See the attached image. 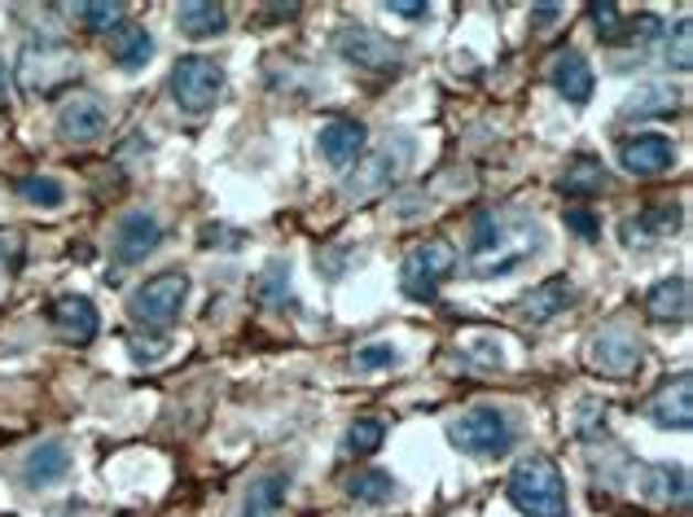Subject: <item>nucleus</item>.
<instances>
[{"mask_svg": "<svg viewBox=\"0 0 693 517\" xmlns=\"http://www.w3.org/2000/svg\"><path fill=\"white\" fill-rule=\"evenodd\" d=\"M544 246V228L535 219H505L497 211H479L470 228V272L475 277H505L535 259Z\"/></svg>", "mask_w": 693, "mask_h": 517, "instance_id": "1", "label": "nucleus"}, {"mask_svg": "<svg viewBox=\"0 0 693 517\" xmlns=\"http://www.w3.org/2000/svg\"><path fill=\"white\" fill-rule=\"evenodd\" d=\"M510 500L526 517H566V483L548 456H526L510 474Z\"/></svg>", "mask_w": 693, "mask_h": 517, "instance_id": "2", "label": "nucleus"}, {"mask_svg": "<svg viewBox=\"0 0 693 517\" xmlns=\"http://www.w3.org/2000/svg\"><path fill=\"white\" fill-rule=\"evenodd\" d=\"M79 75V57L71 44L62 40H26L22 44V57H18V79L26 93L44 97V93H57L62 84H71Z\"/></svg>", "mask_w": 693, "mask_h": 517, "instance_id": "3", "label": "nucleus"}, {"mask_svg": "<svg viewBox=\"0 0 693 517\" xmlns=\"http://www.w3.org/2000/svg\"><path fill=\"white\" fill-rule=\"evenodd\" d=\"M448 439H452V448L466 452V456L497 461V456H505V452L514 448V426H510V417H505L501 408L479 403V408H470V412H461V417L452 421Z\"/></svg>", "mask_w": 693, "mask_h": 517, "instance_id": "4", "label": "nucleus"}, {"mask_svg": "<svg viewBox=\"0 0 693 517\" xmlns=\"http://www.w3.org/2000/svg\"><path fill=\"white\" fill-rule=\"evenodd\" d=\"M408 163H413V137H386V146L355 159V172L346 175L343 193L351 202H364V197L382 193L391 180H399L408 172Z\"/></svg>", "mask_w": 693, "mask_h": 517, "instance_id": "5", "label": "nucleus"}, {"mask_svg": "<svg viewBox=\"0 0 693 517\" xmlns=\"http://www.w3.org/2000/svg\"><path fill=\"white\" fill-rule=\"evenodd\" d=\"M457 268V250L448 237H430V241H417L408 255H404V268H399V290L417 303H430L439 281Z\"/></svg>", "mask_w": 693, "mask_h": 517, "instance_id": "6", "label": "nucleus"}, {"mask_svg": "<svg viewBox=\"0 0 693 517\" xmlns=\"http://www.w3.org/2000/svg\"><path fill=\"white\" fill-rule=\"evenodd\" d=\"M184 299H189V277L184 272H159L128 299V312L146 330H172V321L184 312Z\"/></svg>", "mask_w": 693, "mask_h": 517, "instance_id": "7", "label": "nucleus"}, {"mask_svg": "<svg viewBox=\"0 0 693 517\" xmlns=\"http://www.w3.org/2000/svg\"><path fill=\"white\" fill-rule=\"evenodd\" d=\"M172 97L184 115H206L224 97V71L211 57H180L172 66Z\"/></svg>", "mask_w": 693, "mask_h": 517, "instance_id": "8", "label": "nucleus"}, {"mask_svg": "<svg viewBox=\"0 0 693 517\" xmlns=\"http://www.w3.org/2000/svg\"><path fill=\"white\" fill-rule=\"evenodd\" d=\"M641 355H646V351H641L632 330L610 325L606 334H597V338L588 343V368L601 373V377H632V373L641 368Z\"/></svg>", "mask_w": 693, "mask_h": 517, "instance_id": "9", "label": "nucleus"}, {"mask_svg": "<svg viewBox=\"0 0 693 517\" xmlns=\"http://www.w3.org/2000/svg\"><path fill=\"white\" fill-rule=\"evenodd\" d=\"M334 44H339V53H343L351 66H360V71H395L399 66V44L395 40H386L382 31H373V26H343L339 35H334Z\"/></svg>", "mask_w": 693, "mask_h": 517, "instance_id": "10", "label": "nucleus"}, {"mask_svg": "<svg viewBox=\"0 0 693 517\" xmlns=\"http://www.w3.org/2000/svg\"><path fill=\"white\" fill-rule=\"evenodd\" d=\"M106 123H110V106H106L97 93H75V97H66L62 110H57V137H62V141H75V146L97 141V137L106 132Z\"/></svg>", "mask_w": 693, "mask_h": 517, "instance_id": "11", "label": "nucleus"}, {"mask_svg": "<svg viewBox=\"0 0 693 517\" xmlns=\"http://www.w3.org/2000/svg\"><path fill=\"white\" fill-rule=\"evenodd\" d=\"M159 241H163V224H159L150 211H128V215L119 219V228H115V259H119L124 268H132V263H141L146 255H154Z\"/></svg>", "mask_w": 693, "mask_h": 517, "instance_id": "12", "label": "nucleus"}, {"mask_svg": "<svg viewBox=\"0 0 693 517\" xmlns=\"http://www.w3.org/2000/svg\"><path fill=\"white\" fill-rule=\"evenodd\" d=\"M619 163L632 175H663L676 163V146L663 132H641V137H628L619 146Z\"/></svg>", "mask_w": 693, "mask_h": 517, "instance_id": "13", "label": "nucleus"}, {"mask_svg": "<svg viewBox=\"0 0 693 517\" xmlns=\"http://www.w3.org/2000/svg\"><path fill=\"white\" fill-rule=\"evenodd\" d=\"M693 377L690 373H681L676 381H668L650 403H646V412H650V421L659 426V430H676V434H690L693 426Z\"/></svg>", "mask_w": 693, "mask_h": 517, "instance_id": "14", "label": "nucleus"}, {"mask_svg": "<svg viewBox=\"0 0 693 517\" xmlns=\"http://www.w3.org/2000/svg\"><path fill=\"white\" fill-rule=\"evenodd\" d=\"M71 474V448L62 439H44L40 448H31V456L22 461V483L31 492H49Z\"/></svg>", "mask_w": 693, "mask_h": 517, "instance_id": "15", "label": "nucleus"}, {"mask_svg": "<svg viewBox=\"0 0 693 517\" xmlns=\"http://www.w3.org/2000/svg\"><path fill=\"white\" fill-rule=\"evenodd\" d=\"M548 79L571 106H584L593 97V66L579 49H557L553 62H548Z\"/></svg>", "mask_w": 693, "mask_h": 517, "instance_id": "16", "label": "nucleus"}, {"mask_svg": "<svg viewBox=\"0 0 693 517\" xmlns=\"http://www.w3.org/2000/svg\"><path fill=\"white\" fill-rule=\"evenodd\" d=\"M676 233H681V211L676 206H646L632 219H623V228H619L623 246H637V250L654 246V241H668Z\"/></svg>", "mask_w": 693, "mask_h": 517, "instance_id": "17", "label": "nucleus"}, {"mask_svg": "<svg viewBox=\"0 0 693 517\" xmlns=\"http://www.w3.org/2000/svg\"><path fill=\"white\" fill-rule=\"evenodd\" d=\"M53 325H57V334H62L66 343L84 346V343H93V338H97L102 316H97L93 299H84V294H66V299H57V303H53Z\"/></svg>", "mask_w": 693, "mask_h": 517, "instance_id": "18", "label": "nucleus"}, {"mask_svg": "<svg viewBox=\"0 0 693 517\" xmlns=\"http://www.w3.org/2000/svg\"><path fill=\"white\" fill-rule=\"evenodd\" d=\"M364 141H369V128L360 123V119H330L326 128H321V154H326V163H334V168H351L360 154H364Z\"/></svg>", "mask_w": 693, "mask_h": 517, "instance_id": "19", "label": "nucleus"}, {"mask_svg": "<svg viewBox=\"0 0 693 517\" xmlns=\"http://www.w3.org/2000/svg\"><path fill=\"white\" fill-rule=\"evenodd\" d=\"M290 492V474L286 470H268L259 478H250L246 500H242V517H277Z\"/></svg>", "mask_w": 693, "mask_h": 517, "instance_id": "20", "label": "nucleus"}, {"mask_svg": "<svg viewBox=\"0 0 693 517\" xmlns=\"http://www.w3.org/2000/svg\"><path fill=\"white\" fill-rule=\"evenodd\" d=\"M571 303H575V286H571L566 277H553V281H544L540 290H531V294L522 299V316H526L531 325H548V321L562 316Z\"/></svg>", "mask_w": 693, "mask_h": 517, "instance_id": "21", "label": "nucleus"}, {"mask_svg": "<svg viewBox=\"0 0 693 517\" xmlns=\"http://www.w3.org/2000/svg\"><path fill=\"white\" fill-rule=\"evenodd\" d=\"M646 312L663 325H685L690 321V281L685 277H672V281H659L650 294H646Z\"/></svg>", "mask_w": 693, "mask_h": 517, "instance_id": "22", "label": "nucleus"}, {"mask_svg": "<svg viewBox=\"0 0 693 517\" xmlns=\"http://www.w3.org/2000/svg\"><path fill=\"white\" fill-rule=\"evenodd\" d=\"M175 26H180L189 40H206V35H220V31L228 26V13H224V4H215V0H184V4L175 9Z\"/></svg>", "mask_w": 693, "mask_h": 517, "instance_id": "23", "label": "nucleus"}, {"mask_svg": "<svg viewBox=\"0 0 693 517\" xmlns=\"http://www.w3.org/2000/svg\"><path fill=\"white\" fill-rule=\"evenodd\" d=\"M110 57H115V66H124V71H141L150 57H154V40H150V31L146 26H132V22H124L119 31H110Z\"/></svg>", "mask_w": 693, "mask_h": 517, "instance_id": "24", "label": "nucleus"}, {"mask_svg": "<svg viewBox=\"0 0 693 517\" xmlns=\"http://www.w3.org/2000/svg\"><path fill=\"white\" fill-rule=\"evenodd\" d=\"M681 106V93L672 88V84H641L628 101H623V119H663V115H672Z\"/></svg>", "mask_w": 693, "mask_h": 517, "instance_id": "25", "label": "nucleus"}, {"mask_svg": "<svg viewBox=\"0 0 693 517\" xmlns=\"http://www.w3.org/2000/svg\"><path fill=\"white\" fill-rule=\"evenodd\" d=\"M606 189H610V172H606V163L593 159V154H579V159L562 172V193H566V197H597V193H606Z\"/></svg>", "mask_w": 693, "mask_h": 517, "instance_id": "26", "label": "nucleus"}, {"mask_svg": "<svg viewBox=\"0 0 693 517\" xmlns=\"http://www.w3.org/2000/svg\"><path fill=\"white\" fill-rule=\"evenodd\" d=\"M646 496L654 505H685L690 500V470L685 465H650L646 470Z\"/></svg>", "mask_w": 693, "mask_h": 517, "instance_id": "27", "label": "nucleus"}, {"mask_svg": "<svg viewBox=\"0 0 693 517\" xmlns=\"http://www.w3.org/2000/svg\"><path fill=\"white\" fill-rule=\"evenodd\" d=\"M346 496L355 505H386L395 496V478L386 470H355L346 478Z\"/></svg>", "mask_w": 693, "mask_h": 517, "instance_id": "28", "label": "nucleus"}, {"mask_svg": "<svg viewBox=\"0 0 693 517\" xmlns=\"http://www.w3.org/2000/svg\"><path fill=\"white\" fill-rule=\"evenodd\" d=\"M255 299H259L264 308H286V303H295V299H290V263H286V259H273V263L259 272Z\"/></svg>", "mask_w": 693, "mask_h": 517, "instance_id": "29", "label": "nucleus"}, {"mask_svg": "<svg viewBox=\"0 0 693 517\" xmlns=\"http://www.w3.org/2000/svg\"><path fill=\"white\" fill-rule=\"evenodd\" d=\"M382 443H386V421L382 417H360V421L346 426L343 452L346 456H373Z\"/></svg>", "mask_w": 693, "mask_h": 517, "instance_id": "30", "label": "nucleus"}, {"mask_svg": "<svg viewBox=\"0 0 693 517\" xmlns=\"http://www.w3.org/2000/svg\"><path fill=\"white\" fill-rule=\"evenodd\" d=\"M71 13H75L88 31H102V35H110V31L124 26V4H119V0H84V4H71Z\"/></svg>", "mask_w": 693, "mask_h": 517, "instance_id": "31", "label": "nucleus"}, {"mask_svg": "<svg viewBox=\"0 0 693 517\" xmlns=\"http://www.w3.org/2000/svg\"><path fill=\"white\" fill-rule=\"evenodd\" d=\"M18 197H26V202L40 206V211H53V206L66 202V189H62L53 175H22V180H18Z\"/></svg>", "mask_w": 693, "mask_h": 517, "instance_id": "32", "label": "nucleus"}, {"mask_svg": "<svg viewBox=\"0 0 693 517\" xmlns=\"http://www.w3.org/2000/svg\"><path fill=\"white\" fill-rule=\"evenodd\" d=\"M351 364H355V373H386L399 364V351L391 343H369L351 355Z\"/></svg>", "mask_w": 693, "mask_h": 517, "instance_id": "33", "label": "nucleus"}, {"mask_svg": "<svg viewBox=\"0 0 693 517\" xmlns=\"http://www.w3.org/2000/svg\"><path fill=\"white\" fill-rule=\"evenodd\" d=\"M690 35H693V22L690 18H681V22H676V31H672V40H668V62H672V71H681V75L693 66Z\"/></svg>", "mask_w": 693, "mask_h": 517, "instance_id": "34", "label": "nucleus"}, {"mask_svg": "<svg viewBox=\"0 0 693 517\" xmlns=\"http://www.w3.org/2000/svg\"><path fill=\"white\" fill-rule=\"evenodd\" d=\"M588 22L601 31V40L619 44V4H615V0H597V4H588Z\"/></svg>", "mask_w": 693, "mask_h": 517, "instance_id": "35", "label": "nucleus"}, {"mask_svg": "<svg viewBox=\"0 0 693 517\" xmlns=\"http://www.w3.org/2000/svg\"><path fill=\"white\" fill-rule=\"evenodd\" d=\"M566 228H571V233H579L584 241H593V237L601 233L597 215H593V211H579V206H575V211H566Z\"/></svg>", "mask_w": 693, "mask_h": 517, "instance_id": "36", "label": "nucleus"}, {"mask_svg": "<svg viewBox=\"0 0 693 517\" xmlns=\"http://www.w3.org/2000/svg\"><path fill=\"white\" fill-rule=\"evenodd\" d=\"M386 9L399 13V18H422V13H426V0H391Z\"/></svg>", "mask_w": 693, "mask_h": 517, "instance_id": "37", "label": "nucleus"}, {"mask_svg": "<svg viewBox=\"0 0 693 517\" xmlns=\"http://www.w3.org/2000/svg\"><path fill=\"white\" fill-rule=\"evenodd\" d=\"M557 18H562V4H553V0L535 4V26H548V22H557Z\"/></svg>", "mask_w": 693, "mask_h": 517, "instance_id": "38", "label": "nucleus"}, {"mask_svg": "<svg viewBox=\"0 0 693 517\" xmlns=\"http://www.w3.org/2000/svg\"><path fill=\"white\" fill-rule=\"evenodd\" d=\"M9 101V75H4V66H0V106Z\"/></svg>", "mask_w": 693, "mask_h": 517, "instance_id": "39", "label": "nucleus"}]
</instances>
